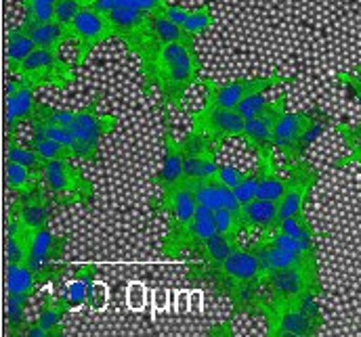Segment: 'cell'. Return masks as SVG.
Returning a JSON list of instances; mask_svg holds the SVG:
<instances>
[{"instance_id": "obj_1", "label": "cell", "mask_w": 361, "mask_h": 337, "mask_svg": "<svg viewBox=\"0 0 361 337\" xmlns=\"http://www.w3.org/2000/svg\"><path fill=\"white\" fill-rule=\"evenodd\" d=\"M202 61L197 44L173 42L164 44L158 61L154 88L160 98V111H183L185 94L195 82H200Z\"/></svg>"}, {"instance_id": "obj_2", "label": "cell", "mask_w": 361, "mask_h": 337, "mask_svg": "<svg viewBox=\"0 0 361 337\" xmlns=\"http://www.w3.org/2000/svg\"><path fill=\"white\" fill-rule=\"evenodd\" d=\"M197 199L191 186L183 180L177 189L166 195H160L158 201H149L152 214L166 216V231L162 237V255L166 260H180L191 248V233L189 227L197 212Z\"/></svg>"}, {"instance_id": "obj_3", "label": "cell", "mask_w": 361, "mask_h": 337, "mask_svg": "<svg viewBox=\"0 0 361 337\" xmlns=\"http://www.w3.org/2000/svg\"><path fill=\"white\" fill-rule=\"evenodd\" d=\"M328 113L319 107L286 111L273 128V147L281 151L283 166L305 160L307 149L324 132Z\"/></svg>"}, {"instance_id": "obj_4", "label": "cell", "mask_w": 361, "mask_h": 337, "mask_svg": "<svg viewBox=\"0 0 361 337\" xmlns=\"http://www.w3.org/2000/svg\"><path fill=\"white\" fill-rule=\"evenodd\" d=\"M319 293H305L294 302L263 310L267 337H317L324 327V314L317 302Z\"/></svg>"}, {"instance_id": "obj_5", "label": "cell", "mask_w": 361, "mask_h": 337, "mask_svg": "<svg viewBox=\"0 0 361 337\" xmlns=\"http://www.w3.org/2000/svg\"><path fill=\"white\" fill-rule=\"evenodd\" d=\"M42 184L59 210L89 208L94 203V184L72 160H51L42 172Z\"/></svg>"}, {"instance_id": "obj_6", "label": "cell", "mask_w": 361, "mask_h": 337, "mask_svg": "<svg viewBox=\"0 0 361 337\" xmlns=\"http://www.w3.org/2000/svg\"><path fill=\"white\" fill-rule=\"evenodd\" d=\"M99 103H101V92L92 96L89 105L76 109V117L70 126V130L74 134L76 158L80 162H87V164H94L99 160L101 141L109 132H114V128L118 124V115L116 113H101Z\"/></svg>"}, {"instance_id": "obj_7", "label": "cell", "mask_w": 361, "mask_h": 337, "mask_svg": "<svg viewBox=\"0 0 361 337\" xmlns=\"http://www.w3.org/2000/svg\"><path fill=\"white\" fill-rule=\"evenodd\" d=\"M8 74L21 78L32 88L66 90L76 82L74 65L61 57V51H53V49H36L19 68H15Z\"/></svg>"}, {"instance_id": "obj_8", "label": "cell", "mask_w": 361, "mask_h": 337, "mask_svg": "<svg viewBox=\"0 0 361 337\" xmlns=\"http://www.w3.org/2000/svg\"><path fill=\"white\" fill-rule=\"evenodd\" d=\"M296 76L283 74H267V76H252V78H235L229 82H216L212 78H200V86L206 92L204 105L221 107V109H235L246 96L255 92H267L271 88L294 82Z\"/></svg>"}, {"instance_id": "obj_9", "label": "cell", "mask_w": 361, "mask_h": 337, "mask_svg": "<svg viewBox=\"0 0 361 337\" xmlns=\"http://www.w3.org/2000/svg\"><path fill=\"white\" fill-rule=\"evenodd\" d=\"M267 304L279 306L298 300L305 293H322V272L309 268H281L265 274L263 279Z\"/></svg>"}, {"instance_id": "obj_10", "label": "cell", "mask_w": 361, "mask_h": 337, "mask_svg": "<svg viewBox=\"0 0 361 337\" xmlns=\"http://www.w3.org/2000/svg\"><path fill=\"white\" fill-rule=\"evenodd\" d=\"M70 34H72V40H76V63L74 65H85V61L89 59V55L99 49L101 44L109 42L116 38V32H114V23L111 19L92 8V6H85L78 17L74 19L72 27H70Z\"/></svg>"}, {"instance_id": "obj_11", "label": "cell", "mask_w": 361, "mask_h": 337, "mask_svg": "<svg viewBox=\"0 0 361 337\" xmlns=\"http://www.w3.org/2000/svg\"><path fill=\"white\" fill-rule=\"evenodd\" d=\"M191 130L206 134L219 147L229 139H242L246 130V117L238 109L221 107H200L191 113Z\"/></svg>"}, {"instance_id": "obj_12", "label": "cell", "mask_w": 361, "mask_h": 337, "mask_svg": "<svg viewBox=\"0 0 361 337\" xmlns=\"http://www.w3.org/2000/svg\"><path fill=\"white\" fill-rule=\"evenodd\" d=\"M57 203L53 201V197L49 195V191L44 189V184L21 193V195H13L6 214L15 216L27 231L36 233L44 227H49L51 218L57 212Z\"/></svg>"}, {"instance_id": "obj_13", "label": "cell", "mask_w": 361, "mask_h": 337, "mask_svg": "<svg viewBox=\"0 0 361 337\" xmlns=\"http://www.w3.org/2000/svg\"><path fill=\"white\" fill-rule=\"evenodd\" d=\"M160 113H162V147H164V153H162V164L154 176V182L158 184L160 195H166L185 180V172H183L180 141L175 139V134L171 130V111H160Z\"/></svg>"}, {"instance_id": "obj_14", "label": "cell", "mask_w": 361, "mask_h": 337, "mask_svg": "<svg viewBox=\"0 0 361 337\" xmlns=\"http://www.w3.org/2000/svg\"><path fill=\"white\" fill-rule=\"evenodd\" d=\"M246 248L252 250L255 255L259 257L263 276L273 272V270H281V268H309V270H319V257H317V253L283 250V248H277V246H273L269 241H265L263 237H257V239L248 241Z\"/></svg>"}, {"instance_id": "obj_15", "label": "cell", "mask_w": 361, "mask_h": 337, "mask_svg": "<svg viewBox=\"0 0 361 337\" xmlns=\"http://www.w3.org/2000/svg\"><path fill=\"white\" fill-rule=\"evenodd\" d=\"M34 90L27 82H23L21 78L11 76L8 84H6V111H4V124H6V132H15L19 130V126L23 122H30L34 109H36V98H34Z\"/></svg>"}, {"instance_id": "obj_16", "label": "cell", "mask_w": 361, "mask_h": 337, "mask_svg": "<svg viewBox=\"0 0 361 337\" xmlns=\"http://www.w3.org/2000/svg\"><path fill=\"white\" fill-rule=\"evenodd\" d=\"M66 248H68V237L55 235L49 227H44L34 233L25 264L32 270H40L49 264L61 262V257L66 255Z\"/></svg>"}, {"instance_id": "obj_17", "label": "cell", "mask_w": 361, "mask_h": 337, "mask_svg": "<svg viewBox=\"0 0 361 337\" xmlns=\"http://www.w3.org/2000/svg\"><path fill=\"white\" fill-rule=\"evenodd\" d=\"M240 229L242 233H273L279 227V201L252 199L240 210Z\"/></svg>"}, {"instance_id": "obj_18", "label": "cell", "mask_w": 361, "mask_h": 337, "mask_svg": "<svg viewBox=\"0 0 361 337\" xmlns=\"http://www.w3.org/2000/svg\"><path fill=\"white\" fill-rule=\"evenodd\" d=\"M227 300L231 302V317H238V314L263 317V310L267 306V295H265V287L261 279L238 283Z\"/></svg>"}, {"instance_id": "obj_19", "label": "cell", "mask_w": 361, "mask_h": 337, "mask_svg": "<svg viewBox=\"0 0 361 337\" xmlns=\"http://www.w3.org/2000/svg\"><path fill=\"white\" fill-rule=\"evenodd\" d=\"M162 13L169 19H173L175 23H179L183 30H187L193 36H200V34L208 32L216 21V15H214L210 4H200V6H193V8H185V6L169 2Z\"/></svg>"}, {"instance_id": "obj_20", "label": "cell", "mask_w": 361, "mask_h": 337, "mask_svg": "<svg viewBox=\"0 0 361 337\" xmlns=\"http://www.w3.org/2000/svg\"><path fill=\"white\" fill-rule=\"evenodd\" d=\"M219 268L223 270V274H227V276L233 279L235 283L263 279L261 262H259V257L255 255V252L248 250V248H238V250L231 253L223 264H219Z\"/></svg>"}, {"instance_id": "obj_21", "label": "cell", "mask_w": 361, "mask_h": 337, "mask_svg": "<svg viewBox=\"0 0 361 337\" xmlns=\"http://www.w3.org/2000/svg\"><path fill=\"white\" fill-rule=\"evenodd\" d=\"M70 312V306L63 298H55L51 293H42L38 302V319L36 323L47 331L49 337H63V319Z\"/></svg>"}, {"instance_id": "obj_22", "label": "cell", "mask_w": 361, "mask_h": 337, "mask_svg": "<svg viewBox=\"0 0 361 337\" xmlns=\"http://www.w3.org/2000/svg\"><path fill=\"white\" fill-rule=\"evenodd\" d=\"M4 231H6V246H4L6 264H25L34 233L27 231L15 216H8V214H6Z\"/></svg>"}, {"instance_id": "obj_23", "label": "cell", "mask_w": 361, "mask_h": 337, "mask_svg": "<svg viewBox=\"0 0 361 337\" xmlns=\"http://www.w3.org/2000/svg\"><path fill=\"white\" fill-rule=\"evenodd\" d=\"M21 27L30 34V38L36 42L38 49L61 51V46L72 40L70 30H66L55 19L53 21H42V23H25V21H21Z\"/></svg>"}, {"instance_id": "obj_24", "label": "cell", "mask_w": 361, "mask_h": 337, "mask_svg": "<svg viewBox=\"0 0 361 337\" xmlns=\"http://www.w3.org/2000/svg\"><path fill=\"white\" fill-rule=\"evenodd\" d=\"M273 128L275 122L267 120V117H250L246 120V130L242 141L246 143V147L257 155H269L273 153Z\"/></svg>"}, {"instance_id": "obj_25", "label": "cell", "mask_w": 361, "mask_h": 337, "mask_svg": "<svg viewBox=\"0 0 361 337\" xmlns=\"http://www.w3.org/2000/svg\"><path fill=\"white\" fill-rule=\"evenodd\" d=\"M40 287L42 285L36 270H32L27 264H6V279H4L6 295L34 298Z\"/></svg>"}, {"instance_id": "obj_26", "label": "cell", "mask_w": 361, "mask_h": 337, "mask_svg": "<svg viewBox=\"0 0 361 337\" xmlns=\"http://www.w3.org/2000/svg\"><path fill=\"white\" fill-rule=\"evenodd\" d=\"M149 32L156 38V42L160 46L164 44H173V42H185V44H197L193 34H189L187 30H183L179 23H175L173 19H169L164 13H154L149 15Z\"/></svg>"}, {"instance_id": "obj_27", "label": "cell", "mask_w": 361, "mask_h": 337, "mask_svg": "<svg viewBox=\"0 0 361 337\" xmlns=\"http://www.w3.org/2000/svg\"><path fill=\"white\" fill-rule=\"evenodd\" d=\"M36 49H38L36 42L30 38V34L21 25L11 27L6 32V51H4V55H6V70L13 72L15 68H19Z\"/></svg>"}, {"instance_id": "obj_28", "label": "cell", "mask_w": 361, "mask_h": 337, "mask_svg": "<svg viewBox=\"0 0 361 337\" xmlns=\"http://www.w3.org/2000/svg\"><path fill=\"white\" fill-rule=\"evenodd\" d=\"M4 162H15V164H21L25 168L34 170L36 174L42 176L44 166H47V160H42L34 149H30L27 145H21L17 141V134L15 132H6L4 134Z\"/></svg>"}, {"instance_id": "obj_29", "label": "cell", "mask_w": 361, "mask_h": 337, "mask_svg": "<svg viewBox=\"0 0 361 337\" xmlns=\"http://www.w3.org/2000/svg\"><path fill=\"white\" fill-rule=\"evenodd\" d=\"M334 132L341 136V141L347 149V155L334 160L332 168H343L349 164H357L361 168V115L357 124H345V122L334 124Z\"/></svg>"}, {"instance_id": "obj_30", "label": "cell", "mask_w": 361, "mask_h": 337, "mask_svg": "<svg viewBox=\"0 0 361 337\" xmlns=\"http://www.w3.org/2000/svg\"><path fill=\"white\" fill-rule=\"evenodd\" d=\"M42 184V176L15 162H4V186L11 195L27 193Z\"/></svg>"}, {"instance_id": "obj_31", "label": "cell", "mask_w": 361, "mask_h": 337, "mask_svg": "<svg viewBox=\"0 0 361 337\" xmlns=\"http://www.w3.org/2000/svg\"><path fill=\"white\" fill-rule=\"evenodd\" d=\"M30 132L32 134L25 141V145L30 149H34L42 160H47V162H51V160H78L76 158V151L72 147L61 145L55 139H51V136H47V134H42L38 130H30Z\"/></svg>"}, {"instance_id": "obj_32", "label": "cell", "mask_w": 361, "mask_h": 337, "mask_svg": "<svg viewBox=\"0 0 361 337\" xmlns=\"http://www.w3.org/2000/svg\"><path fill=\"white\" fill-rule=\"evenodd\" d=\"M189 233H191V248H189V255L191 257H197L200 248L216 233V227H214V212L206 205H197V212H195V218L189 227Z\"/></svg>"}, {"instance_id": "obj_33", "label": "cell", "mask_w": 361, "mask_h": 337, "mask_svg": "<svg viewBox=\"0 0 361 337\" xmlns=\"http://www.w3.org/2000/svg\"><path fill=\"white\" fill-rule=\"evenodd\" d=\"M32 298L27 295H6L4 306V323H6V336L19 337L23 327L27 325V304Z\"/></svg>"}, {"instance_id": "obj_34", "label": "cell", "mask_w": 361, "mask_h": 337, "mask_svg": "<svg viewBox=\"0 0 361 337\" xmlns=\"http://www.w3.org/2000/svg\"><path fill=\"white\" fill-rule=\"evenodd\" d=\"M238 248H240V243L231 241L229 237H225V235H221V233H214V235L200 248L197 257H200V262H204V264H208V266H219V264H223L231 253L235 252Z\"/></svg>"}, {"instance_id": "obj_35", "label": "cell", "mask_w": 361, "mask_h": 337, "mask_svg": "<svg viewBox=\"0 0 361 337\" xmlns=\"http://www.w3.org/2000/svg\"><path fill=\"white\" fill-rule=\"evenodd\" d=\"M290 186V180L286 174H279V168L275 164V158H269L267 162V168L263 174V180L259 184V193L257 197L261 199H271V201H279L283 197V193L288 191Z\"/></svg>"}, {"instance_id": "obj_36", "label": "cell", "mask_w": 361, "mask_h": 337, "mask_svg": "<svg viewBox=\"0 0 361 337\" xmlns=\"http://www.w3.org/2000/svg\"><path fill=\"white\" fill-rule=\"evenodd\" d=\"M185 182L191 186V191H193V195H195L200 205H206L210 210H219L221 208L223 180L216 174L210 176V178H195V180H185Z\"/></svg>"}, {"instance_id": "obj_37", "label": "cell", "mask_w": 361, "mask_h": 337, "mask_svg": "<svg viewBox=\"0 0 361 337\" xmlns=\"http://www.w3.org/2000/svg\"><path fill=\"white\" fill-rule=\"evenodd\" d=\"M183 172L185 180H195V178H210L219 172L216 164V153L208 155H195V158H183Z\"/></svg>"}, {"instance_id": "obj_38", "label": "cell", "mask_w": 361, "mask_h": 337, "mask_svg": "<svg viewBox=\"0 0 361 337\" xmlns=\"http://www.w3.org/2000/svg\"><path fill=\"white\" fill-rule=\"evenodd\" d=\"M55 4H57V0H21L23 21L25 23L53 21L55 19Z\"/></svg>"}, {"instance_id": "obj_39", "label": "cell", "mask_w": 361, "mask_h": 337, "mask_svg": "<svg viewBox=\"0 0 361 337\" xmlns=\"http://www.w3.org/2000/svg\"><path fill=\"white\" fill-rule=\"evenodd\" d=\"M277 231L290 235V237H296V239H311V241H317V233L313 229V224L309 222L307 214H300V216H292V218H283L279 220V227Z\"/></svg>"}, {"instance_id": "obj_40", "label": "cell", "mask_w": 361, "mask_h": 337, "mask_svg": "<svg viewBox=\"0 0 361 337\" xmlns=\"http://www.w3.org/2000/svg\"><path fill=\"white\" fill-rule=\"evenodd\" d=\"M214 212V227H216V233L229 237L231 241L240 243V218L235 212L227 210V208H219V210H212Z\"/></svg>"}, {"instance_id": "obj_41", "label": "cell", "mask_w": 361, "mask_h": 337, "mask_svg": "<svg viewBox=\"0 0 361 337\" xmlns=\"http://www.w3.org/2000/svg\"><path fill=\"white\" fill-rule=\"evenodd\" d=\"M85 6H87L85 0H57V4H55V21L61 23L66 30H70L74 19L78 17V13Z\"/></svg>"}, {"instance_id": "obj_42", "label": "cell", "mask_w": 361, "mask_h": 337, "mask_svg": "<svg viewBox=\"0 0 361 337\" xmlns=\"http://www.w3.org/2000/svg\"><path fill=\"white\" fill-rule=\"evenodd\" d=\"M271 98L265 96V92H255V94H250V96H246L235 109L246 117V120H250V117H257V115H261V111L267 107V103H269Z\"/></svg>"}, {"instance_id": "obj_43", "label": "cell", "mask_w": 361, "mask_h": 337, "mask_svg": "<svg viewBox=\"0 0 361 337\" xmlns=\"http://www.w3.org/2000/svg\"><path fill=\"white\" fill-rule=\"evenodd\" d=\"M246 174H248V170H238L233 166H219V172H216V176L231 189H235L244 180Z\"/></svg>"}, {"instance_id": "obj_44", "label": "cell", "mask_w": 361, "mask_h": 337, "mask_svg": "<svg viewBox=\"0 0 361 337\" xmlns=\"http://www.w3.org/2000/svg\"><path fill=\"white\" fill-rule=\"evenodd\" d=\"M338 80L351 90V94L357 98L361 111V76L355 72H338Z\"/></svg>"}, {"instance_id": "obj_45", "label": "cell", "mask_w": 361, "mask_h": 337, "mask_svg": "<svg viewBox=\"0 0 361 337\" xmlns=\"http://www.w3.org/2000/svg\"><path fill=\"white\" fill-rule=\"evenodd\" d=\"M105 298H107V291H105V287H103V285H99V283H94V285L90 287L89 298H87V304H89L90 308L99 310V308H103V306H105Z\"/></svg>"}, {"instance_id": "obj_46", "label": "cell", "mask_w": 361, "mask_h": 337, "mask_svg": "<svg viewBox=\"0 0 361 337\" xmlns=\"http://www.w3.org/2000/svg\"><path fill=\"white\" fill-rule=\"evenodd\" d=\"M135 4H137L143 13L154 15V13H162L164 6L169 4V0H135Z\"/></svg>"}, {"instance_id": "obj_47", "label": "cell", "mask_w": 361, "mask_h": 337, "mask_svg": "<svg viewBox=\"0 0 361 337\" xmlns=\"http://www.w3.org/2000/svg\"><path fill=\"white\" fill-rule=\"evenodd\" d=\"M208 337H231L233 336V329H231V321H225V323H221V325H214V327H210L208 329V333H206Z\"/></svg>"}, {"instance_id": "obj_48", "label": "cell", "mask_w": 361, "mask_h": 337, "mask_svg": "<svg viewBox=\"0 0 361 337\" xmlns=\"http://www.w3.org/2000/svg\"><path fill=\"white\" fill-rule=\"evenodd\" d=\"M355 74H360L361 76V65H357V68H355Z\"/></svg>"}, {"instance_id": "obj_49", "label": "cell", "mask_w": 361, "mask_h": 337, "mask_svg": "<svg viewBox=\"0 0 361 337\" xmlns=\"http://www.w3.org/2000/svg\"><path fill=\"white\" fill-rule=\"evenodd\" d=\"M85 2H87V6H90V4H92L94 0H85Z\"/></svg>"}]
</instances>
